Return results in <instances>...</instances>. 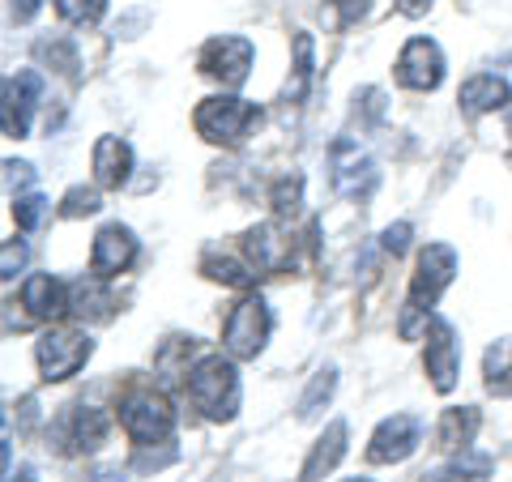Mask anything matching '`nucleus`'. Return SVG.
I'll return each instance as SVG.
<instances>
[{"label": "nucleus", "mask_w": 512, "mask_h": 482, "mask_svg": "<svg viewBox=\"0 0 512 482\" xmlns=\"http://www.w3.org/2000/svg\"><path fill=\"white\" fill-rule=\"evenodd\" d=\"M457 278V252L448 244H427L419 252V269L410 278V295H406V308H402V337L414 342L419 333H427V320L436 316V303L440 295L453 286Z\"/></svg>", "instance_id": "f257e3e1"}, {"label": "nucleus", "mask_w": 512, "mask_h": 482, "mask_svg": "<svg viewBox=\"0 0 512 482\" xmlns=\"http://www.w3.org/2000/svg\"><path fill=\"white\" fill-rule=\"evenodd\" d=\"M188 397L205 419L231 423L239 414V372L231 359L222 355H201L188 372Z\"/></svg>", "instance_id": "f03ea898"}, {"label": "nucleus", "mask_w": 512, "mask_h": 482, "mask_svg": "<svg viewBox=\"0 0 512 482\" xmlns=\"http://www.w3.org/2000/svg\"><path fill=\"white\" fill-rule=\"evenodd\" d=\"M192 124H197V133L210 141V146H239V141L261 124V107L239 99V94H214V99L197 103Z\"/></svg>", "instance_id": "7ed1b4c3"}, {"label": "nucleus", "mask_w": 512, "mask_h": 482, "mask_svg": "<svg viewBox=\"0 0 512 482\" xmlns=\"http://www.w3.org/2000/svg\"><path fill=\"white\" fill-rule=\"evenodd\" d=\"M120 427L128 431V440L137 448H150V444H163L171 440L175 431V410L163 393L154 389H133L120 401Z\"/></svg>", "instance_id": "20e7f679"}, {"label": "nucleus", "mask_w": 512, "mask_h": 482, "mask_svg": "<svg viewBox=\"0 0 512 482\" xmlns=\"http://www.w3.org/2000/svg\"><path fill=\"white\" fill-rule=\"evenodd\" d=\"M90 355H94V342H90L86 329H47L35 342V363H39V376L47 384L77 376Z\"/></svg>", "instance_id": "39448f33"}, {"label": "nucleus", "mask_w": 512, "mask_h": 482, "mask_svg": "<svg viewBox=\"0 0 512 482\" xmlns=\"http://www.w3.org/2000/svg\"><path fill=\"white\" fill-rule=\"evenodd\" d=\"M269 329H274V316H269V303L261 295L239 299L227 325H222V346H227L231 359H256L269 342Z\"/></svg>", "instance_id": "423d86ee"}, {"label": "nucleus", "mask_w": 512, "mask_h": 482, "mask_svg": "<svg viewBox=\"0 0 512 482\" xmlns=\"http://www.w3.org/2000/svg\"><path fill=\"white\" fill-rule=\"evenodd\" d=\"M252 60H256V47H252L244 35H214L210 43L201 47L197 69H201L205 77H214V82H222L227 90H235V86L248 82Z\"/></svg>", "instance_id": "0eeeda50"}, {"label": "nucleus", "mask_w": 512, "mask_h": 482, "mask_svg": "<svg viewBox=\"0 0 512 482\" xmlns=\"http://www.w3.org/2000/svg\"><path fill=\"white\" fill-rule=\"evenodd\" d=\"M329 171H333V188H338L342 197H367V192L376 188V180H380L376 158L367 154L355 137H338V141H333Z\"/></svg>", "instance_id": "6e6552de"}, {"label": "nucleus", "mask_w": 512, "mask_h": 482, "mask_svg": "<svg viewBox=\"0 0 512 482\" xmlns=\"http://www.w3.org/2000/svg\"><path fill=\"white\" fill-rule=\"evenodd\" d=\"M427 376H431V389L436 393H453L457 389V376H461V342H457V329L436 312L427 320Z\"/></svg>", "instance_id": "1a4fd4ad"}, {"label": "nucleus", "mask_w": 512, "mask_h": 482, "mask_svg": "<svg viewBox=\"0 0 512 482\" xmlns=\"http://www.w3.org/2000/svg\"><path fill=\"white\" fill-rule=\"evenodd\" d=\"M39 99H43V77L35 69H18L13 77H5V99H0V124H5V137L22 141L30 133V120H35Z\"/></svg>", "instance_id": "9d476101"}, {"label": "nucleus", "mask_w": 512, "mask_h": 482, "mask_svg": "<svg viewBox=\"0 0 512 482\" xmlns=\"http://www.w3.org/2000/svg\"><path fill=\"white\" fill-rule=\"evenodd\" d=\"M423 444V423L414 414H393L372 431V444H367V461L376 465H397L414 457V448Z\"/></svg>", "instance_id": "9b49d317"}, {"label": "nucleus", "mask_w": 512, "mask_h": 482, "mask_svg": "<svg viewBox=\"0 0 512 482\" xmlns=\"http://www.w3.org/2000/svg\"><path fill=\"white\" fill-rule=\"evenodd\" d=\"M444 52L436 39H410L402 47V56H397V82L410 86V90H440L444 82Z\"/></svg>", "instance_id": "f8f14e48"}, {"label": "nucleus", "mask_w": 512, "mask_h": 482, "mask_svg": "<svg viewBox=\"0 0 512 482\" xmlns=\"http://www.w3.org/2000/svg\"><path fill=\"white\" fill-rule=\"evenodd\" d=\"M137 235L133 227H124V222H107V227L94 235V248H90V269L99 273V278H120V273L137 261Z\"/></svg>", "instance_id": "ddd939ff"}, {"label": "nucleus", "mask_w": 512, "mask_h": 482, "mask_svg": "<svg viewBox=\"0 0 512 482\" xmlns=\"http://www.w3.org/2000/svg\"><path fill=\"white\" fill-rule=\"evenodd\" d=\"M22 308L39 320H56L69 312V286L56 273H30L22 282Z\"/></svg>", "instance_id": "4468645a"}, {"label": "nucleus", "mask_w": 512, "mask_h": 482, "mask_svg": "<svg viewBox=\"0 0 512 482\" xmlns=\"http://www.w3.org/2000/svg\"><path fill=\"white\" fill-rule=\"evenodd\" d=\"M90 171H94V184L99 188H124L128 171H133V146L120 137H99L94 141V154H90Z\"/></svg>", "instance_id": "2eb2a0df"}, {"label": "nucleus", "mask_w": 512, "mask_h": 482, "mask_svg": "<svg viewBox=\"0 0 512 482\" xmlns=\"http://www.w3.org/2000/svg\"><path fill=\"white\" fill-rule=\"evenodd\" d=\"M346 440H350L346 423L333 419L325 431H320V440L312 444V453H308V461H303V470H299V482H320V478H329L333 470H338V461L346 457Z\"/></svg>", "instance_id": "dca6fc26"}, {"label": "nucleus", "mask_w": 512, "mask_h": 482, "mask_svg": "<svg viewBox=\"0 0 512 482\" xmlns=\"http://www.w3.org/2000/svg\"><path fill=\"white\" fill-rule=\"evenodd\" d=\"M111 431V419L99 410V406H73L64 414V444L77 448V453H94V448H103Z\"/></svg>", "instance_id": "f3484780"}, {"label": "nucleus", "mask_w": 512, "mask_h": 482, "mask_svg": "<svg viewBox=\"0 0 512 482\" xmlns=\"http://www.w3.org/2000/svg\"><path fill=\"white\" fill-rule=\"evenodd\" d=\"M457 103L466 116H487V111H500L512 103V90L504 77H495V73H474L466 86H461L457 94Z\"/></svg>", "instance_id": "a211bd4d"}, {"label": "nucleus", "mask_w": 512, "mask_h": 482, "mask_svg": "<svg viewBox=\"0 0 512 482\" xmlns=\"http://www.w3.org/2000/svg\"><path fill=\"white\" fill-rule=\"evenodd\" d=\"M491 474H495V461L487 453H478V448H461V453H453V461L427 470L423 482H491Z\"/></svg>", "instance_id": "6ab92c4d"}, {"label": "nucleus", "mask_w": 512, "mask_h": 482, "mask_svg": "<svg viewBox=\"0 0 512 482\" xmlns=\"http://www.w3.org/2000/svg\"><path fill=\"white\" fill-rule=\"evenodd\" d=\"M244 248H248V265L256 273H278L291 265V244H286L274 227H252Z\"/></svg>", "instance_id": "aec40b11"}, {"label": "nucleus", "mask_w": 512, "mask_h": 482, "mask_svg": "<svg viewBox=\"0 0 512 482\" xmlns=\"http://www.w3.org/2000/svg\"><path fill=\"white\" fill-rule=\"evenodd\" d=\"M111 308H116V299H111L107 278H99V273L69 286V312L73 316H82V320H107Z\"/></svg>", "instance_id": "412c9836"}, {"label": "nucleus", "mask_w": 512, "mask_h": 482, "mask_svg": "<svg viewBox=\"0 0 512 482\" xmlns=\"http://www.w3.org/2000/svg\"><path fill=\"white\" fill-rule=\"evenodd\" d=\"M478 410L474 406H453L440 414V427H436V440L440 448H448V453H461V448H470L474 436H478Z\"/></svg>", "instance_id": "4be33fe9"}, {"label": "nucleus", "mask_w": 512, "mask_h": 482, "mask_svg": "<svg viewBox=\"0 0 512 482\" xmlns=\"http://www.w3.org/2000/svg\"><path fill=\"white\" fill-rule=\"evenodd\" d=\"M483 384H487V393H495V397H512V337H500V342L487 346Z\"/></svg>", "instance_id": "5701e85b"}, {"label": "nucleus", "mask_w": 512, "mask_h": 482, "mask_svg": "<svg viewBox=\"0 0 512 482\" xmlns=\"http://www.w3.org/2000/svg\"><path fill=\"white\" fill-rule=\"evenodd\" d=\"M333 389H338V367H320V372L312 376V384L303 389V397H299V406H295V414L303 423H312V419H320V410L333 401Z\"/></svg>", "instance_id": "b1692460"}, {"label": "nucleus", "mask_w": 512, "mask_h": 482, "mask_svg": "<svg viewBox=\"0 0 512 482\" xmlns=\"http://www.w3.org/2000/svg\"><path fill=\"white\" fill-rule=\"evenodd\" d=\"M35 56L47 64V69H56V73H64V77H77V69H82V60H77V43L64 39V35L39 39V43H35Z\"/></svg>", "instance_id": "393cba45"}, {"label": "nucleus", "mask_w": 512, "mask_h": 482, "mask_svg": "<svg viewBox=\"0 0 512 482\" xmlns=\"http://www.w3.org/2000/svg\"><path fill=\"white\" fill-rule=\"evenodd\" d=\"M308 86H312V35H308V30H299V35H295V77L286 82L282 99L299 103L303 94H308Z\"/></svg>", "instance_id": "a878e982"}, {"label": "nucleus", "mask_w": 512, "mask_h": 482, "mask_svg": "<svg viewBox=\"0 0 512 482\" xmlns=\"http://www.w3.org/2000/svg\"><path fill=\"white\" fill-rule=\"evenodd\" d=\"M269 205H274L278 218H295L303 205V175H282V180L269 188Z\"/></svg>", "instance_id": "bb28decb"}, {"label": "nucleus", "mask_w": 512, "mask_h": 482, "mask_svg": "<svg viewBox=\"0 0 512 482\" xmlns=\"http://www.w3.org/2000/svg\"><path fill=\"white\" fill-rule=\"evenodd\" d=\"M205 273H210L214 282H227V286H252L256 282V273H252V265H244V261H231V256H205V265H201Z\"/></svg>", "instance_id": "cd10ccee"}, {"label": "nucleus", "mask_w": 512, "mask_h": 482, "mask_svg": "<svg viewBox=\"0 0 512 482\" xmlns=\"http://www.w3.org/2000/svg\"><path fill=\"white\" fill-rule=\"evenodd\" d=\"M103 210V197H99V188H86V184H77L64 192V201H60V214L64 218H90V214H99Z\"/></svg>", "instance_id": "c85d7f7f"}, {"label": "nucleus", "mask_w": 512, "mask_h": 482, "mask_svg": "<svg viewBox=\"0 0 512 482\" xmlns=\"http://www.w3.org/2000/svg\"><path fill=\"white\" fill-rule=\"evenodd\" d=\"M56 13L69 26H94L107 13V0H56Z\"/></svg>", "instance_id": "c756f323"}, {"label": "nucleus", "mask_w": 512, "mask_h": 482, "mask_svg": "<svg viewBox=\"0 0 512 482\" xmlns=\"http://www.w3.org/2000/svg\"><path fill=\"white\" fill-rule=\"evenodd\" d=\"M47 218V197H39V192H22L18 201H13V222H18L22 231H39Z\"/></svg>", "instance_id": "7c9ffc66"}, {"label": "nucleus", "mask_w": 512, "mask_h": 482, "mask_svg": "<svg viewBox=\"0 0 512 482\" xmlns=\"http://www.w3.org/2000/svg\"><path fill=\"white\" fill-rule=\"evenodd\" d=\"M30 261V248H26V239H5V252H0V278L13 282L18 273L26 269Z\"/></svg>", "instance_id": "2f4dec72"}, {"label": "nucleus", "mask_w": 512, "mask_h": 482, "mask_svg": "<svg viewBox=\"0 0 512 482\" xmlns=\"http://www.w3.org/2000/svg\"><path fill=\"white\" fill-rule=\"evenodd\" d=\"M410 239H414V227H410V222H393V227H384V235H380V248L389 252V256H406Z\"/></svg>", "instance_id": "473e14b6"}, {"label": "nucleus", "mask_w": 512, "mask_h": 482, "mask_svg": "<svg viewBox=\"0 0 512 482\" xmlns=\"http://www.w3.org/2000/svg\"><path fill=\"white\" fill-rule=\"evenodd\" d=\"M5 180H9V188H30V184H35V167H30V163H18V158H9V163H5Z\"/></svg>", "instance_id": "72a5a7b5"}, {"label": "nucleus", "mask_w": 512, "mask_h": 482, "mask_svg": "<svg viewBox=\"0 0 512 482\" xmlns=\"http://www.w3.org/2000/svg\"><path fill=\"white\" fill-rule=\"evenodd\" d=\"M431 5H436V0H397V13H402V18H427Z\"/></svg>", "instance_id": "f704fd0d"}, {"label": "nucleus", "mask_w": 512, "mask_h": 482, "mask_svg": "<svg viewBox=\"0 0 512 482\" xmlns=\"http://www.w3.org/2000/svg\"><path fill=\"white\" fill-rule=\"evenodd\" d=\"M39 9H43V0H13V18L18 22H30Z\"/></svg>", "instance_id": "c9c22d12"}, {"label": "nucleus", "mask_w": 512, "mask_h": 482, "mask_svg": "<svg viewBox=\"0 0 512 482\" xmlns=\"http://www.w3.org/2000/svg\"><path fill=\"white\" fill-rule=\"evenodd\" d=\"M90 482H124V470H94Z\"/></svg>", "instance_id": "e433bc0d"}, {"label": "nucleus", "mask_w": 512, "mask_h": 482, "mask_svg": "<svg viewBox=\"0 0 512 482\" xmlns=\"http://www.w3.org/2000/svg\"><path fill=\"white\" fill-rule=\"evenodd\" d=\"M9 482H39V478H35V470H30V465H26V470H18V474H9Z\"/></svg>", "instance_id": "4c0bfd02"}, {"label": "nucleus", "mask_w": 512, "mask_h": 482, "mask_svg": "<svg viewBox=\"0 0 512 482\" xmlns=\"http://www.w3.org/2000/svg\"><path fill=\"white\" fill-rule=\"evenodd\" d=\"M350 482H372V478H350Z\"/></svg>", "instance_id": "58836bf2"}, {"label": "nucleus", "mask_w": 512, "mask_h": 482, "mask_svg": "<svg viewBox=\"0 0 512 482\" xmlns=\"http://www.w3.org/2000/svg\"><path fill=\"white\" fill-rule=\"evenodd\" d=\"M508 137H512V120H508Z\"/></svg>", "instance_id": "ea45409f"}]
</instances>
